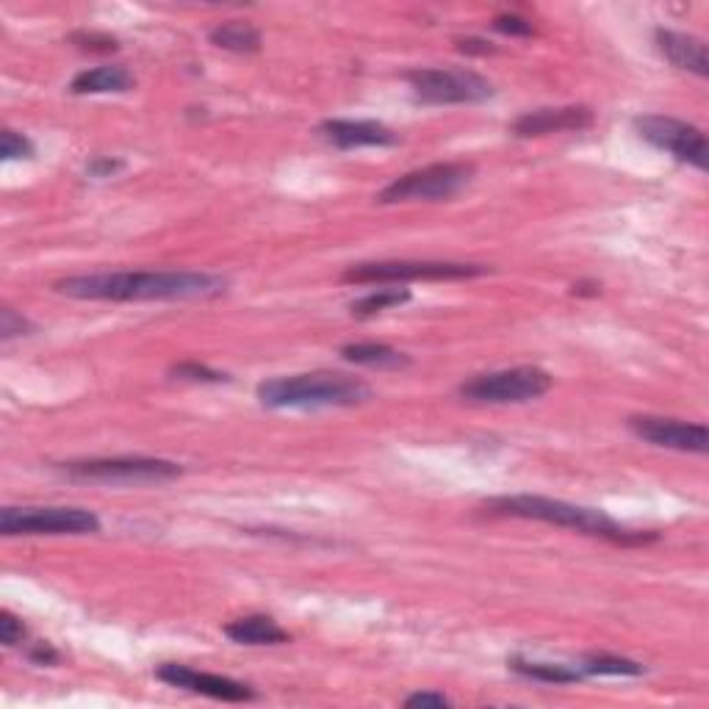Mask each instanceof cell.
Masks as SVG:
<instances>
[{"instance_id": "d6986e66", "label": "cell", "mask_w": 709, "mask_h": 709, "mask_svg": "<svg viewBox=\"0 0 709 709\" xmlns=\"http://www.w3.org/2000/svg\"><path fill=\"white\" fill-rule=\"evenodd\" d=\"M211 42L222 50L231 53H258L261 50V32L256 25L241 23V20H231V23H220L216 28H211L209 34Z\"/></svg>"}, {"instance_id": "9c48e42d", "label": "cell", "mask_w": 709, "mask_h": 709, "mask_svg": "<svg viewBox=\"0 0 709 709\" xmlns=\"http://www.w3.org/2000/svg\"><path fill=\"white\" fill-rule=\"evenodd\" d=\"M0 532L14 535H92L100 519L80 508H7L0 513Z\"/></svg>"}, {"instance_id": "4fadbf2b", "label": "cell", "mask_w": 709, "mask_h": 709, "mask_svg": "<svg viewBox=\"0 0 709 709\" xmlns=\"http://www.w3.org/2000/svg\"><path fill=\"white\" fill-rule=\"evenodd\" d=\"M594 125V111L587 105H565V109L526 111L513 123V134L521 139L546 134H565V130H587Z\"/></svg>"}, {"instance_id": "ba28073f", "label": "cell", "mask_w": 709, "mask_h": 709, "mask_svg": "<svg viewBox=\"0 0 709 709\" xmlns=\"http://www.w3.org/2000/svg\"><path fill=\"white\" fill-rule=\"evenodd\" d=\"M474 177V166L463 164V161H447V164H430L424 170L408 172V175L397 177L394 184L380 191L377 202L391 206V202H408V200H449L458 195L463 186Z\"/></svg>"}, {"instance_id": "52a82bcc", "label": "cell", "mask_w": 709, "mask_h": 709, "mask_svg": "<svg viewBox=\"0 0 709 709\" xmlns=\"http://www.w3.org/2000/svg\"><path fill=\"white\" fill-rule=\"evenodd\" d=\"M413 86L416 100L430 105H455V103H485L494 98V84L474 70L463 67H438V70H413L405 75Z\"/></svg>"}, {"instance_id": "3957f363", "label": "cell", "mask_w": 709, "mask_h": 709, "mask_svg": "<svg viewBox=\"0 0 709 709\" xmlns=\"http://www.w3.org/2000/svg\"><path fill=\"white\" fill-rule=\"evenodd\" d=\"M372 397L366 383L347 374L313 372L275 377L258 386L263 408H352Z\"/></svg>"}, {"instance_id": "7a4b0ae2", "label": "cell", "mask_w": 709, "mask_h": 709, "mask_svg": "<svg viewBox=\"0 0 709 709\" xmlns=\"http://www.w3.org/2000/svg\"><path fill=\"white\" fill-rule=\"evenodd\" d=\"M485 508L496 515H513V519H530L544 521V524L565 526V530H576L582 535H594V538H605L610 544L621 546H640L655 540V532H637L626 530L624 524H618L607 513L594 508H580L563 499H546V496H499L490 499Z\"/></svg>"}, {"instance_id": "5b68a950", "label": "cell", "mask_w": 709, "mask_h": 709, "mask_svg": "<svg viewBox=\"0 0 709 709\" xmlns=\"http://www.w3.org/2000/svg\"><path fill=\"white\" fill-rule=\"evenodd\" d=\"M551 386H555V377L544 369L515 366L471 377L460 386V397L483 405H519L544 397L551 391Z\"/></svg>"}, {"instance_id": "1f68e13d", "label": "cell", "mask_w": 709, "mask_h": 709, "mask_svg": "<svg viewBox=\"0 0 709 709\" xmlns=\"http://www.w3.org/2000/svg\"><path fill=\"white\" fill-rule=\"evenodd\" d=\"M28 657H32V662H37V666H55V662H59V651H55L50 643H37Z\"/></svg>"}, {"instance_id": "f1b7e54d", "label": "cell", "mask_w": 709, "mask_h": 709, "mask_svg": "<svg viewBox=\"0 0 709 709\" xmlns=\"http://www.w3.org/2000/svg\"><path fill=\"white\" fill-rule=\"evenodd\" d=\"M405 707H408V709H416V707L440 709V707H452V701H449L444 693L430 691V693H413V696H408V698H405Z\"/></svg>"}, {"instance_id": "cb8c5ba5", "label": "cell", "mask_w": 709, "mask_h": 709, "mask_svg": "<svg viewBox=\"0 0 709 709\" xmlns=\"http://www.w3.org/2000/svg\"><path fill=\"white\" fill-rule=\"evenodd\" d=\"M0 156H3V161H14V159H32L34 156V145L32 139H25L23 134H17V130H3V136H0Z\"/></svg>"}, {"instance_id": "4dcf8cb0", "label": "cell", "mask_w": 709, "mask_h": 709, "mask_svg": "<svg viewBox=\"0 0 709 709\" xmlns=\"http://www.w3.org/2000/svg\"><path fill=\"white\" fill-rule=\"evenodd\" d=\"M120 170H123V161L105 159V156H100V159H95L92 164H89V175L92 177H111Z\"/></svg>"}, {"instance_id": "6da1fadb", "label": "cell", "mask_w": 709, "mask_h": 709, "mask_svg": "<svg viewBox=\"0 0 709 709\" xmlns=\"http://www.w3.org/2000/svg\"><path fill=\"white\" fill-rule=\"evenodd\" d=\"M227 281L206 272H103L75 275L55 283V291L73 300L141 302V300H209L225 291Z\"/></svg>"}, {"instance_id": "4316f807", "label": "cell", "mask_w": 709, "mask_h": 709, "mask_svg": "<svg viewBox=\"0 0 709 709\" xmlns=\"http://www.w3.org/2000/svg\"><path fill=\"white\" fill-rule=\"evenodd\" d=\"M73 42L78 45L80 50H92V53H111V50H116L120 45H116L114 37H105V34H73Z\"/></svg>"}, {"instance_id": "9a60e30c", "label": "cell", "mask_w": 709, "mask_h": 709, "mask_svg": "<svg viewBox=\"0 0 709 709\" xmlns=\"http://www.w3.org/2000/svg\"><path fill=\"white\" fill-rule=\"evenodd\" d=\"M657 48H660V53L666 55L673 67L687 70V73L698 75V78H707L709 75L707 45H704L698 37L660 28V32H657Z\"/></svg>"}, {"instance_id": "7c38bea8", "label": "cell", "mask_w": 709, "mask_h": 709, "mask_svg": "<svg viewBox=\"0 0 709 709\" xmlns=\"http://www.w3.org/2000/svg\"><path fill=\"white\" fill-rule=\"evenodd\" d=\"M630 430L637 438L655 444L662 449H676V452L704 455L709 449V433L704 424H687L679 419L660 416H635L630 419Z\"/></svg>"}, {"instance_id": "30bf717a", "label": "cell", "mask_w": 709, "mask_h": 709, "mask_svg": "<svg viewBox=\"0 0 709 709\" xmlns=\"http://www.w3.org/2000/svg\"><path fill=\"white\" fill-rule=\"evenodd\" d=\"M635 130L643 141H648L651 147L671 153L673 159L685 161V164L696 166V170H707V136L701 134V128L673 116L662 114H646L635 116Z\"/></svg>"}, {"instance_id": "277c9868", "label": "cell", "mask_w": 709, "mask_h": 709, "mask_svg": "<svg viewBox=\"0 0 709 709\" xmlns=\"http://www.w3.org/2000/svg\"><path fill=\"white\" fill-rule=\"evenodd\" d=\"M64 474L80 483L103 485H161L172 483L184 469L161 458H98L64 463Z\"/></svg>"}, {"instance_id": "ffe728a7", "label": "cell", "mask_w": 709, "mask_h": 709, "mask_svg": "<svg viewBox=\"0 0 709 709\" xmlns=\"http://www.w3.org/2000/svg\"><path fill=\"white\" fill-rule=\"evenodd\" d=\"M510 668H513L519 676L535 679V682H546V685H574V682H582L585 673L580 668L571 666H557V662H535L524 660V657H513L510 660Z\"/></svg>"}, {"instance_id": "5bb4252c", "label": "cell", "mask_w": 709, "mask_h": 709, "mask_svg": "<svg viewBox=\"0 0 709 709\" xmlns=\"http://www.w3.org/2000/svg\"><path fill=\"white\" fill-rule=\"evenodd\" d=\"M319 134L341 150L397 145V134L383 123H374V120H327L319 125Z\"/></svg>"}, {"instance_id": "603a6c76", "label": "cell", "mask_w": 709, "mask_h": 709, "mask_svg": "<svg viewBox=\"0 0 709 709\" xmlns=\"http://www.w3.org/2000/svg\"><path fill=\"white\" fill-rule=\"evenodd\" d=\"M170 374L177 380H189V383H225L227 380V374L216 372V369L202 366V363H197V361L175 363V366L170 369Z\"/></svg>"}, {"instance_id": "44dd1931", "label": "cell", "mask_w": 709, "mask_h": 709, "mask_svg": "<svg viewBox=\"0 0 709 709\" xmlns=\"http://www.w3.org/2000/svg\"><path fill=\"white\" fill-rule=\"evenodd\" d=\"M576 668L585 676H643L646 673V668L640 662L612 655H587Z\"/></svg>"}, {"instance_id": "7402d4cb", "label": "cell", "mask_w": 709, "mask_h": 709, "mask_svg": "<svg viewBox=\"0 0 709 709\" xmlns=\"http://www.w3.org/2000/svg\"><path fill=\"white\" fill-rule=\"evenodd\" d=\"M408 300L410 291H405V288L402 291L399 288H380V291H372L366 297H361V300H354L349 306V311H352V316H374V313L388 311V308L405 306Z\"/></svg>"}, {"instance_id": "d4e9b609", "label": "cell", "mask_w": 709, "mask_h": 709, "mask_svg": "<svg viewBox=\"0 0 709 709\" xmlns=\"http://www.w3.org/2000/svg\"><path fill=\"white\" fill-rule=\"evenodd\" d=\"M494 32L505 34V37H532L535 28L526 17H519V14H501V17L494 20Z\"/></svg>"}, {"instance_id": "8fae6325", "label": "cell", "mask_w": 709, "mask_h": 709, "mask_svg": "<svg viewBox=\"0 0 709 709\" xmlns=\"http://www.w3.org/2000/svg\"><path fill=\"white\" fill-rule=\"evenodd\" d=\"M156 679L166 682L170 687H184V691L200 693V696L216 698V701H256V691L250 685H245V682L216 676V673L195 671V668L177 666V662H164V666L156 668Z\"/></svg>"}, {"instance_id": "e0dca14e", "label": "cell", "mask_w": 709, "mask_h": 709, "mask_svg": "<svg viewBox=\"0 0 709 709\" xmlns=\"http://www.w3.org/2000/svg\"><path fill=\"white\" fill-rule=\"evenodd\" d=\"M134 75L120 64H103V67L86 70V73L75 75L70 89L75 95H109V92H128L134 89Z\"/></svg>"}, {"instance_id": "2e32d148", "label": "cell", "mask_w": 709, "mask_h": 709, "mask_svg": "<svg viewBox=\"0 0 709 709\" xmlns=\"http://www.w3.org/2000/svg\"><path fill=\"white\" fill-rule=\"evenodd\" d=\"M225 635L241 646H281L288 643V632L270 615H245L225 626Z\"/></svg>"}, {"instance_id": "ac0fdd59", "label": "cell", "mask_w": 709, "mask_h": 709, "mask_svg": "<svg viewBox=\"0 0 709 709\" xmlns=\"http://www.w3.org/2000/svg\"><path fill=\"white\" fill-rule=\"evenodd\" d=\"M341 358L349 363H358V366L369 369H402L408 366L410 358L399 349L388 347V344H347L341 349Z\"/></svg>"}, {"instance_id": "d6a6232c", "label": "cell", "mask_w": 709, "mask_h": 709, "mask_svg": "<svg viewBox=\"0 0 709 709\" xmlns=\"http://www.w3.org/2000/svg\"><path fill=\"white\" fill-rule=\"evenodd\" d=\"M599 291H601L599 283H576L574 286V294H590V297H596Z\"/></svg>"}, {"instance_id": "8992f818", "label": "cell", "mask_w": 709, "mask_h": 709, "mask_svg": "<svg viewBox=\"0 0 709 709\" xmlns=\"http://www.w3.org/2000/svg\"><path fill=\"white\" fill-rule=\"evenodd\" d=\"M488 272L480 263L452 261H372L354 263L344 272V283H410V281H469Z\"/></svg>"}, {"instance_id": "83f0119b", "label": "cell", "mask_w": 709, "mask_h": 709, "mask_svg": "<svg viewBox=\"0 0 709 709\" xmlns=\"http://www.w3.org/2000/svg\"><path fill=\"white\" fill-rule=\"evenodd\" d=\"M25 331H32V324L25 322L20 313H14L12 308H3V313H0V336H3V341H9V338L14 336H23Z\"/></svg>"}, {"instance_id": "484cf974", "label": "cell", "mask_w": 709, "mask_h": 709, "mask_svg": "<svg viewBox=\"0 0 709 709\" xmlns=\"http://www.w3.org/2000/svg\"><path fill=\"white\" fill-rule=\"evenodd\" d=\"M23 637H25L23 621H20V618L9 610L0 612V643L12 648V646H17V643H23Z\"/></svg>"}, {"instance_id": "f546056e", "label": "cell", "mask_w": 709, "mask_h": 709, "mask_svg": "<svg viewBox=\"0 0 709 709\" xmlns=\"http://www.w3.org/2000/svg\"><path fill=\"white\" fill-rule=\"evenodd\" d=\"M458 50L460 53H469V55H490L496 53V48L490 42H485V39H458Z\"/></svg>"}]
</instances>
